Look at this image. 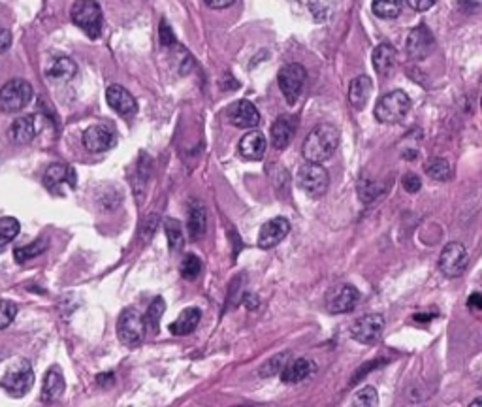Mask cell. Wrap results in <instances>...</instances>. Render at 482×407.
Wrapping results in <instances>:
<instances>
[{"label":"cell","instance_id":"1","mask_svg":"<svg viewBox=\"0 0 482 407\" xmlns=\"http://www.w3.org/2000/svg\"><path fill=\"white\" fill-rule=\"evenodd\" d=\"M337 148H339V130L330 123H322L307 134L302 153L307 163L322 164L332 159V155L336 153Z\"/></svg>","mask_w":482,"mask_h":407},{"label":"cell","instance_id":"2","mask_svg":"<svg viewBox=\"0 0 482 407\" xmlns=\"http://www.w3.org/2000/svg\"><path fill=\"white\" fill-rule=\"evenodd\" d=\"M70 17L76 27L87 34L89 38H98L102 32V8L96 0H76L70 10Z\"/></svg>","mask_w":482,"mask_h":407},{"label":"cell","instance_id":"3","mask_svg":"<svg viewBox=\"0 0 482 407\" xmlns=\"http://www.w3.org/2000/svg\"><path fill=\"white\" fill-rule=\"evenodd\" d=\"M411 110V98L405 91H392L379 98L377 106H375V119L384 125H396V123L404 121Z\"/></svg>","mask_w":482,"mask_h":407},{"label":"cell","instance_id":"4","mask_svg":"<svg viewBox=\"0 0 482 407\" xmlns=\"http://www.w3.org/2000/svg\"><path fill=\"white\" fill-rule=\"evenodd\" d=\"M34 385V371L29 360H19L16 366H11L0 379V386L4 388L11 398H23Z\"/></svg>","mask_w":482,"mask_h":407},{"label":"cell","instance_id":"5","mask_svg":"<svg viewBox=\"0 0 482 407\" xmlns=\"http://www.w3.org/2000/svg\"><path fill=\"white\" fill-rule=\"evenodd\" d=\"M32 85L25 80H10L0 89V110L4 113H16L31 104Z\"/></svg>","mask_w":482,"mask_h":407},{"label":"cell","instance_id":"6","mask_svg":"<svg viewBox=\"0 0 482 407\" xmlns=\"http://www.w3.org/2000/svg\"><path fill=\"white\" fill-rule=\"evenodd\" d=\"M298 185L305 195L311 198H320L326 195L328 185H330V175L317 163H307L299 166L298 170Z\"/></svg>","mask_w":482,"mask_h":407},{"label":"cell","instance_id":"7","mask_svg":"<svg viewBox=\"0 0 482 407\" xmlns=\"http://www.w3.org/2000/svg\"><path fill=\"white\" fill-rule=\"evenodd\" d=\"M305 80H307V72L298 63L284 64L283 68L279 70V89H281V93H283V96L287 98L289 104H296L298 102V98L302 96V91H304Z\"/></svg>","mask_w":482,"mask_h":407},{"label":"cell","instance_id":"8","mask_svg":"<svg viewBox=\"0 0 482 407\" xmlns=\"http://www.w3.org/2000/svg\"><path fill=\"white\" fill-rule=\"evenodd\" d=\"M145 323H143V317L136 309H125L120 313L119 323H117V336L125 345H130V347H136L143 341L145 338Z\"/></svg>","mask_w":482,"mask_h":407},{"label":"cell","instance_id":"9","mask_svg":"<svg viewBox=\"0 0 482 407\" xmlns=\"http://www.w3.org/2000/svg\"><path fill=\"white\" fill-rule=\"evenodd\" d=\"M469 266V254L467 249L458 242L446 244L445 249L441 251L439 257V270L446 277H460Z\"/></svg>","mask_w":482,"mask_h":407},{"label":"cell","instance_id":"10","mask_svg":"<svg viewBox=\"0 0 482 407\" xmlns=\"http://www.w3.org/2000/svg\"><path fill=\"white\" fill-rule=\"evenodd\" d=\"M384 330V317L381 313H369L364 315L358 321H354L351 328L352 338L357 339L358 344L373 345L377 344Z\"/></svg>","mask_w":482,"mask_h":407},{"label":"cell","instance_id":"11","mask_svg":"<svg viewBox=\"0 0 482 407\" xmlns=\"http://www.w3.org/2000/svg\"><path fill=\"white\" fill-rule=\"evenodd\" d=\"M83 148L91 153H104L117 143L116 130L108 125H93L83 133Z\"/></svg>","mask_w":482,"mask_h":407},{"label":"cell","instance_id":"12","mask_svg":"<svg viewBox=\"0 0 482 407\" xmlns=\"http://www.w3.org/2000/svg\"><path fill=\"white\" fill-rule=\"evenodd\" d=\"M360 292L352 285L334 287L326 297V309L330 313H349L357 307Z\"/></svg>","mask_w":482,"mask_h":407},{"label":"cell","instance_id":"13","mask_svg":"<svg viewBox=\"0 0 482 407\" xmlns=\"http://www.w3.org/2000/svg\"><path fill=\"white\" fill-rule=\"evenodd\" d=\"M435 48V38L431 31L426 25H419L416 29L409 32L407 42H405V49L413 61H422L434 51Z\"/></svg>","mask_w":482,"mask_h":407},{"label":"cell","instance_id":"14","mask_svg":"<svg viewBox=\"0 0 482 407\" xmlns=\"http://www.w3.org/2000/svg\"><path fill=\"white\" fill-rule=\"evenodd\" d=\"M226 119L237 128H255L260 123V113L252 102L237 101L226 110Z\"/></svg>","mask_w":482,"mask_h":407},{"label":"cell","instance_id":"15","mask_svg":"<svg viewBox=\"0 0 482 407\" xmlns=\"http://www.w3.org/2000/svg\"><path fill=\"white\" fill-rule=\"evenodd\" d=\"M290 232V222L284 217H275L272 221L264 222L258 234V247L260 249H273L287 238Z\"/></svg>","mask_w":482,"mask_h":407},{"label":"cell","instance_id":"16","mask_svg":"<svg viewBox=\"0 0 482 407\" xmlns=\"http://www.w3.org/2000/svg\"><path fill=\"white\" fill-rule=\"evenodd\" d=\"M76 183H78V177H76V172L68 164H51L43 174V185L51 192H57L61 187L73 189Z\"/></svg>","mask_w":482,"mask_h":407},{"label":"cell","instance_id":"17","mask_svg":"<svg viewBox=\"0 0 482 407\" xmlns=\"http://www.w3.org/2000/svg\"><path fill=\"white\" fill-rule=\"evenodd\" d=\"M106 101H108L111 110L117 111L123 117H130L138 111L136 98L120 85H110L106 89Z\"/></svg>","mask_w":482,"mask_h":407},{"label":"cell","instance_id":"18","mask_svg":"<svg viewBox=\"0 0 482 407\" xmlns=\"http://www.w3.org/2000/svg\"><path fill=\"white\" fill-rule=\"evenodd\" d=\"M40 133V119L36 115L17 117L10 127V140L17 145L31 143Z\"/></svg>","mask_w":482,"mask_h":407},{"label":"cell","instance_id":"19","mask_svg":"<svg viewBox=\"0 0 482 407\" xmlns=\"http://www.w3.org/2000/svg\"><path fill=\"white\" fill-rule=\"evenodd\" d=\"M267 142L260 130H251L241 138L240 142V155L247 160H260L266 153Z\"/></svg>","mask_w":482,"mask_h":407},{"label":"cell","instance_id":"20","mask_svg":"<svg viewBox=\"0 0 482 407\" xmlns=\"http://www.w3.org/2000/svg\"><path fill=\"white\" fill-rule=\"evenodd\" d=\"M317 370L313 360L309 359H296L290 360L289 364L281 370V381L287 385H294V383H302Z\"/></svg>","mask_w":482,"mask_h":407},{"label":"cell","instance_id":"21","mask_svg":"<svg viewBox=\"0 0 482 407\" xmlns=\"http://www.w3.org/2000/svg\"><path fill=\"white\" fill-rule=\"evenodd\" d=\"M64 388H66V383H64V377L63 373H61V370H58V368H51V370L46 373V377H43L40 400H42L43 403L57 402L58 398L64 394Z\"/></svg>","mask_w":482,"mask_h":407},{"label":"cell","instance_id":"22","mask_svg":"<svg viewBox=\"0 0 482 407\" xmlns=\"http://www.w3.org/2000/svg\"><path fill=\"white\" fill-rule=\"evenodd\" d=\"M296 134V121L290 115H281L272 127V143L275 149L289 148Z\"/></svg>","mask_w":482,"mask_h":407},{"label":"cell","instance_id":"23","mask_svg":"<svg viewBox=\"0 0 482 407\" xmlns=\"http://www.w3.org/2000/svg\"><path fill=\"white\" fill-rule=\"evenodd\" d=\"M373 83L367 76H358L349 85V102L354 110H364L371 96Z\"/></svg>","mask_w":482,"mask_h":407},{"label":"cell","instance_id":"24","mask_svg":"<svg viewBox=\"0 0 482 407\" xmlns=\"http://www.w3.org/2000/svg\"><path fill=\"white\" fill-rule=\"evenodd\" d=\"M373 68L379 76H388L396 66V61H398V53L396 49L390 43H381L377 48L373 49Z\"/></svg>","mask_w":482,"mask_h":407},{"label":"cell","instance_id":"25","mask_svg":"<svg viewBox=\"0 0 482 407\" xmlns=\"http://www.w3.org/2000/svg\"><path fill=\"white\" fill-rule=\"evenodd\" d=\"M200 319H202V311H200L198 307H187L170 324V332L173 336H189V334H193L196 330V326L200 324Z\"/></svg>","mask_w":482,"mask_h":407},{"label":"cell","instance_id":"26","mask_svg":"<svg viewBox=\"0 0 482 407\" xmlns=\"http://www.w3.org/2000/svg\"><path fill=\"white\" fill-rule=\"evenodd\" d=\"M76 74L78 66L70 57H55L46 70V76L51 81H70Z\"/></svg>","mask_w":482,"mask_h":407},{"label":"cell","instance_id":"27","mask_svg":"<svg viewBox=\"0 0 482 407\" xmlns=\"http://www.w3.org/2000/svg\"><path fill=\"white\" fill-rule=\"evenodd\" d=\"M207 230V212L202 202H193L189 207V234L190 239H202Z\"/></svg>","mask_w":482,"mask_h":407},{"label":"cell","instance_id":"28","mask_svg":"<svg viewBox=\"0 0 482 407\" xmlns=\"http://www.w3.org/2000/svg\"><path fill=\"white\" fill-rule=\"evenodd\" d=\"M371 10L381 19H396L404 10V0H373Z\"/></svg>","mask_w":482,"mask_h":407},{"label":"cell","instance_id":"29","mask_svg":"<svg viewBox=\"0 0 482 407\" xmlns=\"http://www.w3.org/2000/svg\"><path fill=\"white\" fill-rule=\"evenodd\" d=\"M164 309H166V302L163 297H157L151 302V306L147 309L145 317H143V323H145V330L151 334L158 332V323H160V317L164 315Z\"/></svg>","mask_w":482,"mask_h":407},{"label":"cell","instance_id":"30","mask_svg":"<svg viewBox=\"0 0 482 407\" xmlns=\"http://www.w3.org/2000/svg\"><path fill=\"white\" fill-rule=\"evenodd\" d=\"M46 249H48V239L40 238L36 239V242H32V244L14 249V257H16V260L19 264H25L26 260H31L34 259V257H38V254H42Z\"/></svg>","mask_w":482,"mask_h":407},{"label":"cell","instance_id":"31","mask_svg":"<svg viewBox=\"0 0 482 407\" xmlns=\"http://www.w3.org/2000/svg\"><path fill=\"white\" fill-rule=\"evenodd\" d=\"M426 174L430 175L431 180L448 181L452 177V168L448 160L435 157V159H430L426 163Z\"/></svg>","mask_w":482,"mask_h":407},{"label":"cell","instance_id":"32","mask_svg":"<svg viewBox=\"0 0 482 407\" xmlns=\"http://www.w3.org/2000/svg\"><path fill=\"white\" fill-rule=\"evenodd\" d=\"M164 232H166V238H168V245L172 251H179L183 247V227L178 219L168 217L164 221Z\"/></svg>","mask_w":482,"mask_h":407},{"label":"cell","instance_id":"33","mask_svg":"<svg viewBox=\"0 0 482 407\" xmlns=\"http://www.w3.org/2000/svg\"><path fill=\"white\" fill-rule=\"evenodd\" d=\"M19 228H21V225H19L17 219H14V217L0 219V253L4 251L6 245L17 238Z\"/></svg>","mask_w":482,"mask_h":407},{"label":"cell","instance_id":"34","mask_svg":"<svg viewBox=\"0 0 482 407\" xmlns=\"http://www.w3.org/2000/svg\"><path fill=\"white\" fill-rule=\"evenodd\" d=\"M289 362H290V353L275 354V356H272V359L267 360L266 364L260 368V377L277 376V373H281V370H283L284 366L289 364Z\"/></svg>","mask_w":482,"mask_h":407},{"label":"cell","instance_id":"35","mask_svg":"<svg viewBox=\"0 0 482 407\" xmlns=\"http://www.w3.org/2000/svg\"><path fill=\"white\" fill-rule=\"evenodd\" d=\"M179 274L181 277L187 281H194L202 274V260L196 257V254H187L181 262V268H179Z\"/></svg>","mask_w":482,"mask_h":407},{"label":"cell","instance_id":"36","mask_svg":"<svg viewBox=\"0 0 482 407\" xmlns=\"http://www.w3.org/2000/svg\"><path fill=\"white\" fill-rule=\"evenodd\" d=\"M379 403V396H377V391L373 388V386H366V388H362L360 392H358L357 396H354V400H352V406L354 407H373L377 406Z\"/></svg>","mask_w":482,"mask_h":407},{"label":"cell","instance_id":"37","mask_svg":"<svg viewBox=\"0 0 482 407\" xmlns=\"http://www.w3.org/2000/svg\"><path fill=\"white\" fill-rule=\"evenodd\" d=\"M17 317V306L10 300H0V330L10 326Z\"/></svg>","mask_w":482,"mask_h":407},{"label":"cell","instance_id":"38","mask_svg":"<svg viewBox=\"0 0 482 407\" xmlns=\"http://www.w3.org/2000/svg\"><path fill=\"white\" fill-rule=\"evenodd\" d=\"M157 225H158L157 215H147V217L143 219L142 228H140V234H142V238L145 239V242H149V239L153 238V234H155V230H157Z\"/></svg>","mask_w":482,"mask_h":407},{"label":"cell","instance_id":"39","mask_svg":"<svg viewBox=\"0 0 482 407\" xmlns=\"http://www.w3.org/2000/svg\"><path fill=\"white\" fill-rule=\"evenodd\" d=\"M160 43H163L164 48H172V46H175V43H178L175 36H173L172 27H170L166 19H163V21H160Z\"/></svg>","mask_w":482,"mask_h":407},{"label":"cell","instance_id":"40","mask_svg":"<svg viewBox=\"0 0 482 407\" xmlns=\"http://www.w3.org/2000/svg\"><path fill=\"white\" fill-rule=\"evenodd\" d=\"M401 185H404V189L407 190V192H419L420 187H422V181H420L419 175L413 174V172H409V174L404 175V180H401Z\"/></svg>","mask_w":482,"mask_h":407},{"label":"cell","instance_id":"41","mask_svg":"<svg viewBox=\"0 0 482 407\" xmlns=\"http://www.w3.org/2000/svg\"><path fill=\"white\" fill-rule=\"evenodd\" d=\"M458 6L466 14H477L482 8V0H458Z\"/></svg>","mask_w":482,"mask_h":407},{"label":"cell","instance_id":"42","mask_svg":"<svg viewBox=\"0 0 482 407\" xmlns=\"http://www.w3.org/2000/svg\"><path fill=\"white\" fill-rule=\"evenodd\" d=\"M407 4L416 11H428L435 4V0H407Z\"/></svg>","mask_w":482,"mask_h":407},{"label":"cell","instance_id":"43","mask_svg":"<svg viewBox=\"0 0 482 407\" xmlns=\"http://www.w3.org/2000/svg\"><path fill=\"white\" fill-rule=\"evenodd\" d=\"M11 46V34L8 29L0 27V53H6Z\"/></svg>","mask_w":482,"mask_h":407},{"label":"cell","instance_id":"44","mask_svg":"<svg viewBox=\"0 0 482 407\" xmlns=\"http://www.w3.org/2000/svg\"><path fill=\"white\" fill-rule=\"evenodd\" d=\"M467 306L471 307L473 311H481V309H482L481 292H473L471 297H469V300H467Z\"/></svg>","mask_w":482,"mask_h":407},{"label":"cell","instance_id":"45","mask_svg":"<svg viewBox=\"0 0 482 407\" xmlns=\"http://www.w3.org/2000/svg\"><path fill=\"white\" fill-rule=\"evenodd\" d=\"M204 2L213 10H222V8H228V6L234 4L236 0H204Z\"/></svg>","mask_w":482,"mask_h":407},{"label":"cell","instance_id":"46","mask_svg":"<svg viewBox=\"0 0 482 407\" xmlns=\"http://www.w3.org/2000/svg\"><path fill=\"white\" fill-rule=\"evenodd\" d=\"M437 313L431 311V313H419V315H414V321H419V323H428V321H431V319L435 317Z\"/></svg>","mask_w":482,"mask_h":407}]
</instances>
